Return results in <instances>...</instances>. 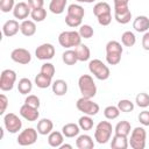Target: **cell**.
Here are the masks:
<instances>
[{"label": "cell", "instance_id": "cell-25", "mask_svg": "<svg viewBox=\"0 0 149 149\" xmlns=\"http://www.w3.org/2000/svg\"><path fill=\"white\" fill-rule=\"evenodd\" d=\"M51 84H52V77L47 76V74H44L42 72L36 74V77H35V85L38 88H48L49 86H51Z\"/></svg>", "mask_w": 149, "mask_h": 149}, {"label": "cell", "instance_id": "cell-53", "mask_svg": "<svg viewBox=\"0 0 149 149\" xmlns=\"http://www.w3.org/2000/svg\"><path fill=\"white\" fill-rule=\"evenodd\" d=\"M95 0H86V3H91V2H94Z\"/></svg>", "mask_w": 149, "mask_h": 149}, {"label": "cell", "instance_id": "cell-50", "mask_svg": "<svg viewBox=\"0 0 149 149\" xmlns=\"http://www.w3.org/2000/svg\"><path fill=\"white\" fill-rule=\"evenodd\" d=\"M114 7H126L129 3V0H113Z\"/></svg>", "mask_w": 149, "mask_h": 149}, {"label": "cell", "instance_id": "cell-33", "mask_svg": "<svg viewBox=\"0 0 149 149\" xmlns=\"http://www.w3.org/2000/svg\"><path fill=\"white\" fill-rule=\"evenodd\" d=\"M78 125H79L81 130H91L93 128V119L91 118V115L84 114L83 116L79 118Z\"/></svg>", "mask_w": 149, "mask_h": 149}, {"label": "cell", "instance_id": "cell-1", "mask_svg": "<svg viewBox=\"0 0 149 149\" xmlns=\"http://www.w3.org/2000/svg\"><path fill=\"white\" fill-rule=\"evenodd\" d=\"M78 87L81 97L92 99L97 94V86L93 78L90 74H81L78 79Z\"/></svg>", "mask_w": 149, "mask_h": 149}, {"label": "cell", "instance_id": "cell-16", "mask_svg": "<svg viewBox=\"0 0 149 149\" xmlns=\"http://www.w3.org/2000/svg\"><path fill=\"white\" fill-rule=\"evenodd\" d=\"M133 28L137 33H146L149 30V17L146 15H139L133 21Z\"/></svg>", "mask_w": 149, "mask_h": 149}, {"label": "cell", "instance_id": "cell-23", "mask_svg": "<svg viewBox=\"0 0 149 149\" xmlns=\"http://www.w3.org/2000/svg\"><path fill=\"white\" fill-rule=\"evenodd\" d=\"M74 52L77 55V58L79 62H86L90 59L91 57V51H90V48L86 45V44H83L80 43L79 45H77L74 48Z\"/></svg>", "mask_w": 149, "mask_h": 149}, {"label": "cell", "instance_id": "cell-49", "mask_svg": "<svg viewBox=\"0 0 149 149\" xmlns=\"http://www.w3.org/2000/svg\"><path fill=\"white\" fill-rule=\"evenodd\" d=\"M142 48L144 50H149V31H146L142 36Z\"/></svg>", "mask_w": 149, "mask_h": 149}, {"label": "cell", "instance_id": "cell-45", "mask_svg": "<svg viewBox=\"0 0 149 149\" xmlns=\"http://www.w3.org/2000/svg\"><path fill=\"white\" fill-rule=\"evenodd\" d=\"M97 19H98V23H99L100 26H108V24L112 22V13L102 14V15L98 16Z\"/></svg>", "mask_w": 149, "mask_h": 149}, {"label": "cell", "instance_id": "cell-40", "mask_svg": "<svg viewBox=\"0 0 149 149\" xmlns=\"http://www.w3.org/2000/svg\"><path fill=\"white\" fill-rule=\"evenodd\" d=\"M15 0H0V9L3 13H8L14 9L15 7Z\"/></svg>", "mask_w": 149, "mask_h": 149}, {"label": "cell", "instance_id": "cell-28", "mask_svg": "<svg viewBox=\"0 0 149 149\" xmlns=\"http://www.w3.org/2000/svg\"><path fill=\"white\" fill-rule=\"evenodd\" d=\"M130 130H132V127H130V123L126 120H122V121H119L114 128V132L115 134H120V135H125V136H128L130 134Z\"/></svg>", "mask_w": 149, "mask_h": 149}, {"label": "cell", "instance_id": "cell-11", "mask_svg": "<svg viewBox=\"0 0 149 149\" xmlns=\"http://www.w3.org/2000/svg\"><path fill=\"white\" fill-rule=\"evenodd\" d=\"M10 58L13 62L19 63V64H29L31 61V55L30 52L24 49V48H16L10 52Z\"/></svg>", "mask_w": 149, "mask_h": 149}, {"label": "cell", "instance_id": "cell-6", "mask_svg": "<svg viewBox=\"0 0 149 149\" xmlns=\"http://www.w3.org/2000/svg\"><path fill=\"white\" fill-rule=\"evenodd\" d=\"M146 139H147V132L143 127H135L130 133L129 146L133 149H144L146 147Z\"/></svg>", "mask_w": 149, "mask_h": 149}, {"label": "cell", "instance_id": "cell-2", "mask_svg": "<svg viewBox=\"0 0 149 149\" xmlns=\"http://www.w3.org/2000/svg\"><path fill=\"white\" fill-rule=\"evenodd\" d=\"M58 43L61 44V47L65 48V49H70L72 47H77L81 43V36L79 34V31L76 30H65L62 31L58 35Z\"/></svg>", "mask_w": 149, "mask_h": 149}, {"label": "cell", "instance_id": "cell-24", "mask_svg": "<svg viewBox=\"0 0 149 149\" xmlns=\"http://www.w3.org/2000/svg\"><path fill=\"white\" fill-rule=\"evenodd\" d=\"M64 141V135L63 133L61 132H56V130H52L49 135H48V143L50 147L52 148H59L62 146Z\"/></svg>", "mask_w": 149, "mask_h": 149}, {"label": "cell", "instance_id": "cell-21", "mask_svg": "<svg viewBox=\"0 0 149 149\" xmlns=\"http://www.w3.org/2000/svg\"><path fill=\"white\" fill-rule=\"evenodd\" d=\"M52 128H54V123L50 119H41L38 122H37V132L38 134L41 135H49L51 132H52Z\"/></svg>", "mask_w": 149, "mask_h": 149}, {"label": "cell", "instance_id": "cell-12", "mask_svg": "<svg viewBox=\"0 0 149 149\" xmlns=\"http://www.w3.org/2000/svg\"><path fill=\"white\" fill-rule=\"evenodd\" d=\"M114 19L118 23L127 24L132 19V12L129 7H114Z\"/></svg>", "mask_w": 149, "mask_h": 149}, {"label": "cell", "instance_id": "cell-31", "mask_svg": "<svg viewBox=\"0 0 149 149\" xmlns=\"http://www.w3.org/2000/svg\"><path fill=\"white\" fill-rule=\"evenodd\" d=\"M62 59L66 65H74L78 62V58H77V55H76L74 50H71V49H68L63 52Z\"/></svg>", "mask_w": 149, "mask_h": 149}, {"label": "cell", "instance_id": "cell-20", "mask_svg": "<svg viewBox=\"0 0 149 149\" xmlns=\"http://www.w3.org/2000/svg\"><path fill=\"white\" fill-rule=\"evenodd\" d=\"M79 132H80V127L79 125L77 123H73V122H70V123H66L62 127V133L65 137L68 139H72L74 136H78L79 135Z\"/></svg>", "mask_w": 149, "mask_h": 149}, {"label": "cell", "instance_id": "cell-10", "mask_svg": "<svg viewBox=\"0 0 149 149\" xmlns=\"http://www.w3.org/2000/svg\"><path fill=\"white\" fill-rule=\"evenodd\" d=\"M55 52H56L55 47L51 43H43L36 48L35 56L40 61H49V59L54 58Z\"/></svg>", "mask_w": 149, "mask_h": 149}, {"label": "cell", "instance_id": "cell-15", "mask_svg": "<svg viewBox=\"0 0 149 149\" xmlns=\"http://www.w3.org/2000/svg\"><path fill=\"white\" fill-rule=\"evenodd\" d=\"M20 30V24L16 20H8L2 26V34L6 37H12L16 35Z\"/></svg>", "mask_w": 149, "mask_h": 149}, {"label": "cell", "instance_id": "cell-27", "mask_svg": "<svg viewBox=\"0 0 149 149\" xmlns=\"http://www.w3.org/2000/svg\"><path fill=\"white\" fill-rule=\"evenodd\" d=\"M66 14L70 15V16L83 19L84 15H85V10H84V7H81L80 5H78V3H71V5H69V7L66 9Z\"/></svg>", "mask_w": 149, "mask_h": 149}, {"label": "cell", "instance_id": "cell-7", "mask_svg": "<svg viewBox=\"0 0 149 149\" xmlns=\"http://www.w3.org/2000/svg\"><path fill=\"white\" fill-rule=\"evenodd\" d=\"M16 81V72L12 69H5L0 74V90L6 92L14 87Z\"/></svg>", "mask_w": 149, "mask_h": 149}, {"label": "cell", "instance_id": "cell-3", "mask_svg": "<svg viewBox=\"0 0 149 149\" xmlns=\"http://www.w3.org/2000/svg\"><path fill=\"white\" fill-rule=\"evenodd\" d=\"M113 127L109 121H100L94 129V140L99 144H105L111 140Z\"/></svg>", "mask_w": 149, "mask_h": 149}, {"label": "cell", "instance_id": "cell-32", "mask_svg": "<svg viewBox=\"0 0 149 149\" xmlns=\"http://www.w3.org/2000/svg\"><path fill=\"white\" fill-rule=\"evenodd\" d=\"M121 43L125 45V47H133L135 43H136V37H135V34L130 30H127L125 31L122 35H121Z\"/></svg>", "mask_w": 149, "mask_h": 149}, {"label": "cell", "instance_id": "cell-22", "mask_svg": "<svg viewBox=\"0 0 149 149\" xmlns=\"http://www.w3.org/2000/svg\"><path fill=\"white\" fill-rule=\"evenodd\" d=\"M51 88H52V92L55 95L62 97V95L66 94V92H68V83L63 79H56L55 81H52Z\"/></svg>", "mask_w": 149, "mask_h": 149}, {"label": "cell", "instance_id": "cell-52", "mask_svg": "<svg viewBox=\"0 0 149 149\" xmlns=\"http://www.w3.org/2000/svg\"><path fill=\"white\" fill-rule=\"evenodd\" d=\"M0 132H1V135H0V139L2 140V139H3V128H0Z\"/></svg>", "mask_w": 149, "mask_h": 149}, {"label": "cell", "instance_id": "cell-9", "mask_svg": "<svg viewBox=\"0 0 149 149\" xmlns=\"http://www.w3.org/2000/svg\"><path fill=\"white\" fill-rule=\"evenodd\" d=\"M37 134H38L37 129L31 128V127L26 128L24 130H22L19 134V136L16 139V142H17V144H20L22 147L31 146L37 141Z\"/></svg>", "mask_w": 149, "mask_h": 149}, {"label": "cell", "instance_id": "cell-13", "mask_svg": "<svg viewBox=\"0 0 149 149\" xmlns=\"http://www.w3.org/2000/svg\"><path fill=\"white\" fill-rule=\"evenodd\" d=\"M31 13V8L30 6L28 5V2H17L13 9V15L15 19H19V20H26Z\"/></svg>", "mask_w": 149, "mask_h": 149}, {"label": "cell", "instance_id": "cell-39", "mask_svg": "<svg viewBox=\"0 0 149 149\" xmlns=\"http://www.w3.org/2000/svg\"><path fill=\"white\" fill-rule=\"evenodd\" d=\"M79 34L81 38H91L94 35V30L90 24H81L79 28Z\"/></svg>", "mask_w": 149, "mask_h": 149}, {"label": "cell", "instance_id": "cell-42", "mask_svg": "<svg viewBox=\"0 0 149 149\" xmlns=\"http://www.w3.org/2000/svg\"><path fill=\"white\" fill-rule=\"evenodd\" d=\"M55 71H56V70H55L54 64H51V63L47 62V63L42 64V66H41V71H40V72H42V73H44V74H47V76L54 77Z\"/></svg>", "mask_w": 149, "mask_h": 149}, {"label": "cell", "instance_id": "cell-46", "mask_svg": "<svg viewBox=\"0 0 149 149\" xmlns=\"http://www.w3.org/2000/svg\"><path fill=\"white\" fill-rule=\"evenodd\" d=\"M137 119H139V121H140L141 125L149 126V111H142V112H140Z\"/></svg>", "mask_w": 149, "mask_h": 149}, {"label": "cell", "instance_id": "cell-44", "mask_svg": "<svg viewBox=\"0 0 149 149\" xmlns=\"http://www.w3.org/2000/svg\"><path fill=\"white\" fill-rule=\"evenodd\" d=\"M122 54H106V62L109 65H116L121 61Z\"/></svg>", "mask_w": 149, "mask_h": 149}, {"label": "cell", "instance_id": "cell-8", "mask_svg": "<svg viewBox=\"0 0 149 149\" xmlns=\"http://www.w3.org/2000/svg\"><path fill=\"white\" fill-rule=\"evenodd\" d=\"M3 126L6 130L10 134H15L22 128L21 119L14 113H7L3 115Z\"/></svg>", "mask_w": 149, "mask_h": 149}, {"label": "cell", "instance_id": "cell-41", "mask_svg": "<svg viewBox=\"0 0 149 149\" xmlns=\"http://www.w3.org/2000/svg\"><path fill=\"white\" fill-rule=\"evenodd\" d=\"M81 21L83 19H78V17H74V16H70L66 14L65 16V23L71 27V28H76V27H80L81 26Z\"/></svg>", "mask_w": 149, "mask_h": 149}, {"label": "cell", "instance_id": "cell-34", "mask_svg": "<svg viewBox=\"0 0 149 149\" xmlns=\"http://www.w3.org/2000/svg\"><path fill=\"white\" fill-rule=\"evenodd\" d=\"M123 48L118 41H109L106 44V54H122Z\"/></svg>", "mask_w": 149, "mask_h": 149}, {"label": "cell", "instance_id": "cell-36", "mask_svg": "<svg viewBox=\"0 0 149 149\" xmlns=\"http://www.w3.org/2000/svg\"><path fill=\"white\" fill-rule=\"evenodd\" d=\"M104 115L107 120H114L120 115V109L118 106H113V105L107 106L104 109Z\"/></svg>", "mask_w": 149, "mask_h": 149}, {"label": "cell", "instance_id": "cell-54", "mask_svg": "<svg viewBox=\"0 0 149 149\" xmlns=\"http://www.w3.org/2000/svg\"><path fill=\"white\" fill-rule=\"evenodd\" d=\"M76 1H78V2H86V0H76Z\"/></svg>", "mask_w": 149, "mask_h": 149}, {"label": "cell", "instance_id": "cell-37", "mask_svg": "<svg viewBox=\"0 0 149 149\" xmlns=\"http://www.w3.org/2000/svg\"><path fill=\"white\" fill-rule=\"evenodd\" d=\"M135 102L141 108H147L149 106V94L146 92H141L135 97Z\"/></svg>", "mask_w": 149, "mask_h": 149}, {"label": "cell", "instance_id": "cell-5", "mask_svg": "<svg viewBox=\"0 0 149 149\" xmlns=\"http://www.w3.org/2000/svg\"><path fill=\"white\" fill-rule=\"evenodd\" d=\"M76 107L79 112H81L86 115H91V116L97 115L99 109H100V107L97 102H94L90 98H85V97H81L77 100Z\"/></svg>", "mask_w": 149, "mask_h": 149}, {"label": "cell", "instance_id": "cell-18", "mask_svg": "<svg viewBox=\"0 0 149 149\" xmlns=\"http://www.w3.org/2000/svg\"><path fill=\"white\" fill-rule=\"evenodd\" d=\"M129 146V141L127 136L120 135V134H114L111 141V148L112 149H127Z\"/></svg>", "mask_w": 149, "mask_h": 149}, {"label": "cell", "instance_id": "cell-14", "mask_svg": "<svg viewBox=\"0 0 149 149\" xmlns=\"http://www.w3.org/2000/svg\"><path fill=\"white\" fill-rule=\"evenodd\" d=\"M20 115L27 120V121H36L40 116V112H38V108H35V107H31L27 104H23L21 107H20Z\"/></svg>", "mask_w": 149, "mask_h": 149}, {"label": "cell", "instance_id": "cell-47", "mask_svg": "<svg viewBox=\"0 0 149 149\" xmlns=\"http://www.w3.org/2000/svg\"><path fill=\"white\" fill-rule=\"evenodd\" d=\"M7 106H8V98L2 93V94H0V114L1 115L5 114Z\"/></svg>", "mask_w": 149, "mask_h": 149}, {"label": "cell", "instance_id": "cell-4", "mask_svg": "<svg viewBox=\"0 0 149 149\" xmlns=\"http://www.w3.org/2000/svg\"><path fill=\"white\" fill-rule=\"evenodd\" d=\"M88 70L90 72L99 80H106L111 76L109 68L100 59H92L88 63Z\"/></svg>", "mask_w": 149, "mask_h": 149}, {"label": "cell", "instance_id": "cell-19", "mask_svg": "<svg viewBox=\"0 0 149 149\" xmlns=\"http://www.w3.org/2000/svg\"><path fill=\"white\" fill-rule=\"evenodd\" d=\"M20 31L23 36H33L36 33V24L33 20H23L20 23Z\"/></svg>", "mask_w": 149, "mask_h": 149}, {"label": "cell", "instance_id": "cell-35", "mask_svg": "<svg viewBox=\"0 0 149 149\" xmlns=\"http://www.w3.org/2000/svg\"><path fill=\"white\" fill-rule=\"evenodd\" d=\"M30 16H31L33 21H35V22H42V21H44L45 17H47V10H45L43 7L31 9Z\"/></svg>", "mask_w": 149, "mask_h": 149}, {"label": "cell", "instance_id": "cell-29", "mask_svg": "<svg viewBox=\"0 0 149 149\" xmlns=\"http://www.w3.org/2000/svg\"><path fill=\"white\" fill-rule=\"evenodd\" d=\"M17 90L21 94H28L33 90V83L28 78H21L17 83Z\"/></svg>", "mask_w": 149, "mask_h": 149}, {"label": "cell", "instance_id": "cell-48", "mask_svg": "<svg viewBox=\"0 0 149 149\" xmlns=\"http://www.w3.org/2000/svg\"><path fill=\"white\" fill-rule=\"evenodd\" d=\"M28 5L30 6L31 9L41 8L44 5V0H28Z\"/></svg>", "mask_w": 149, "mask_h": 149}, {"label": "cell", "instance_id": "cell-38", "mask_svg": "<svg viewBox=\"0 0 149 149\" xmlns=\"http://www.w3.org/2000/svg\"><path fill=\"white\" fill-rule=\"evenodd\" d=\"M118 107L120 109V112H123V113H129L134 109V102H132L130 100L128 99H121L119 102H118Z\"/></svg>", "mask_w": 149, "mask_h": 149}, {"label": "cell", "instance_id": "cell-30", "mask_svg": "<svg viewBox=\"0 0 149 149\" xmlns=\"http://www.w3.org/2000/svg\"><path fill=\"white\" fill-rule=\"evenodd\" d=\"M111 6L105 2V1H100V2H97L93 7V14L98 17L102 14H106V13H111Z\"/></svg>", "mask_w": 149, "mask_h": 149}, {"label": "cell", "instance_id": "cell-43", "mask_svg": "<svg viewBox=\"0 0 149 149\" xmlns=\"http://www.w3.org/2000/svg\"><path fill=\"white\" fill-rule=\"evenodd\" d=\"M24 104L31 106V107H35V108H38L40 107V98L35 94H28L27 98L24 99Z\"/></svg>", "mask_w": 149, "mask_h": 149}, {"label": "cell", "instance_id": "cell-17", "mask_svg": "<svg viewBox=\"0 0 149 149\" xmlns=\"http://www.w3.org/2000/svg\"><path fill=\"white\" fill-rule=\"evenodd\" d=\"M76 147L78 149H93L94 148L93 139L87 134L78 135L76 140Z\"/></svg>", "mask_w": 149, "mask_h": 149}, {"label": "cell", "instance_id": "cell-26", "mask_svg": "<svg viewBox=\"0 0 149 149\" xmlns=\"http://www.w3.org/2000/svg\"><path fill=\"white\" fill-rule=\"evenodd\" d=\"M68 0H51L49 3V9L54 14H62L65 10Z\"/></svg>", "mask_w": 149, "mask_h": 149}, {"label": "cell", "instance_id": "cell-51", "mask_svg": "<svg viewBox=\"0 0 149 149\" xmlns=\"http://www.w3.org/2000/svg\"><path fill=\"white\" fill-rule=\"evenodd\" d=\"M72 149V146L71 144H68V143H62V146L59 147V149Z\"/></svg>", "mask_w": 149, "mask_h": 149}]
</instances>
